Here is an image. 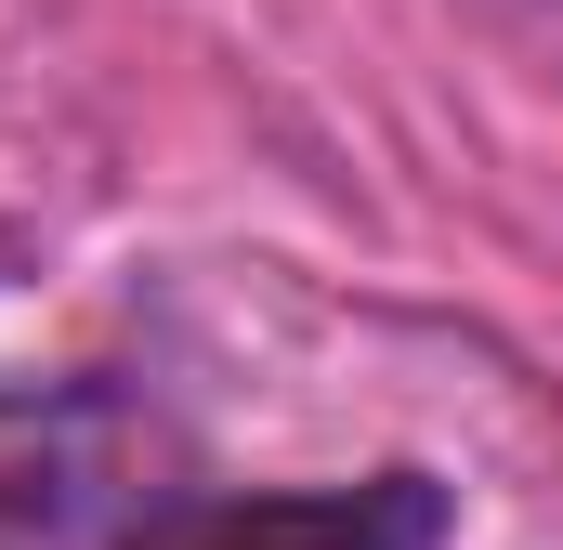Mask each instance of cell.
<instances>
[{
  "mask_svg": "<svg viewBox=\"0 0 563 550\" xmlns=\"http://www.w3.org/2000/svg\"><path fill=\"white\" fill-rule=\"evenodd\" d=\"M144 512V432L119 394H0V550H106Z\"/></svg>",
  "mask_w": 563,
  "mask_h": 550,
  "instance_id": "obj_1",
  "label": "cell"
},
{
  "mask_svg": "<svg viewBox=\"0 0 563 550\" xmlns=\"http://www.w3.org/2000/svg\"><path fill=\"white\" fill-rule=\"evenodd\" d=\"M132 550H445V485L367 472V485H301V498H210L170 512Z\"/></svg>",
  "mask_w": 563,
  "mask_h": 550,
  "instance_id": "obj_2",
  "label": "cell"
}]
</instances>
